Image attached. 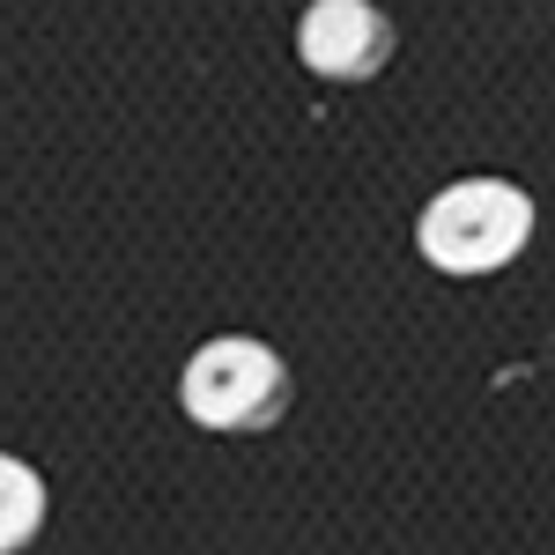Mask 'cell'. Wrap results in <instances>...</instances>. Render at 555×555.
<instances>
[{"mask_svg":"<svg viewBox=\"0 0 555 555\" xmlns=\"http://www.w3.org/2000/svg\"><path fill=\"white\" fill-rule=\"evenodd\" d=\"M282 400H289V371L259 341H208L185 363V415L201 429H267Z\"/></svg>","mask_w":555,"mask_h":555,"instance_id":"cell-2","label":"cell"},{"mask_svg":"<svg viewBox=\"0 0 555 555\" xmlns=\"http://www.w3.org/2000/svg\"><path fill=\"white\" fill-rule=\"evenodd\" d=\"M526 237H533V201L518 185H504V178H467V185L437 193L423 208V222H415L423 259L444 267V274H489Z\"/></svg>","mask_w":555,"mask_h":555,"instance_id":"cell-1","label":"cell"},{"mask_svg":"<svg viewBox=\"0 0 555 555\" xmlns=\"http://www.w3.org/2000/svg\"><path fill=\"white\" fill-rule=\"evenodd\" d=\"M297 52H304V67L326 75V82H363V75L385 67L392 30L378 23L371 0H311L297 23Z\"/></svg>","mask_w":555,"mask_h":555,"instance_id":"cell-3","label":"cell"},{"mask_svg":"<svg viewBox=\"0 0 555 555\" xmlns=\"http://www.w3.org/2000/svg\"><path fill=\"white\" fill-rule=\"evenodd\" d=\"M38 512H44L38 474L8 452V460H0V548H23V541L38 533Z\"/></svg>","mask_w":555,"mask_h":555,"instance_id":"cell-4","label":"cell"}]
</instances>
